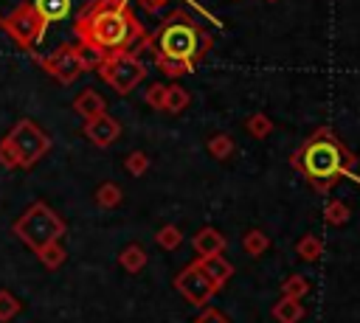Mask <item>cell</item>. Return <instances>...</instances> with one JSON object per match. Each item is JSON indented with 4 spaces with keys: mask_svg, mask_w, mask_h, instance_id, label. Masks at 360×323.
<instances>
[{
    "mask_svg": "<svg viewBox=\"0 0 360 323\" xmlns=\"http://www.w3.org/2000/svg\"><path fill=\"white\" fill-rule=\"evenodd\" d=\"M270 3H276V0H270Z\"/></svg>",
    "mask_w": 360,
    "mask_h": 323,
    "instance_id": "cell-30",
    "label": "cell"
},
{
    "mask_svg": "<svg viewBox=\"0 0 360 323\" xmlns=\"http://www.w3.org/2000/svg\"><path fill=\"white\" fill-rule=\"evenodd\" d=\"M307 292H309V281H307L304 272H292V275H287V278L281 281V295H287V298L301 301Z\"/></svg>",
    "mask_w": 360,
    "mask_h": 323,
    "instance_id": "cell-22",
    "label": "cell"
},
{
    "mask_svg": "<svg viewBox=\"0 0 360 323\" xmlns=\"http://www.w3.org/2000/svg\"><path fill=\"white\" fill-rule=\"evenodd\" d=\"M51 149V138L28 118H20L6 138L0 140V166L3 169H31Z\"/></svg>",
    "mask_w": 360,
    "mask_h": 323,
    "instance_id": "cell-5",
    "label": "cell"
},
{
    "mask_svg": "<svg viewBox=\"0 0 360 323\" xmlns=\"http://www.w3.org/2000/svg\"><path fill=\"white\" fill-rule=\"evenodd\" d=\"M188 104H191V93H188L186 87H180V84H166L163 112H172V115H177V112H183Z\"/></svg>",
    "mask_w": 360,
    "mask_h": 323,
    "instance_id": "cell-16",
    "label": "cell"
},
{
    "mask_svg": "<svg viewBox=\"0 0 360 323\" xmlns=\"http://www.w3.org/2000/svg\"><path fill=\"white\" fill-rule=\"evenodd\" d=\"M22 312V301L11 289H0V323H11Z\"/></svg>",
    "mask_w": 360,
    "mask_h": 323,
    "instance_id": "cell-23",
    "label": "cell"
},
{
    "mask_svg": "<svg viewBox=\"0 0 360 323\" xmlns=\"http://www.w3.org/2000/svg\"><path fill=\"white\" fill-rule=\"evenodd\" d=\"M295 253L301 261H318L323 256V239L315 236V233H304L295 244Z\"/></svg>",
    "mask_w": 360,
    "mask_h": 323,
    "instance_id": "cell-19",
    "label": "cell"
},
{
    "mask_svg": "<svg viewBox=\"0 0 360 323\" xmlns=\"http://www.w3.org/2000/svg\"><path fill=\"white\" fill-rule=\"evenodd\" d=\"M267 247H270V236H267L264 230H259V228H250V230L242 236V250H245L248 256H253V258L264 256Z\"/></svg>",
    "mask_w": 360,
    "mask_h": 323,
    "instance_id": "cell-18",
    "label": "cell"
},
{
    "mask_svg": "<svg viewBox=\"0 0 360 323\" xmlns=\"http://www.w3.org/2000/svg\"><path fill=\"white\" fill-rule=\"evenodd\" d=\"M197 264H200V270L211 278V284L217 286V289H222L225 284H228V278L233 275V264L222 256V253H217V256H202V258H194Z\"/></svg>",
    "mask_w": 360,
    "mask_h": 323,
    "instance_id": "cell-12",
    "label": "cell"
},
{
    "mask_svg": "<svg viewBox=\"0 0 360 323\" xmlns=\"http://www.w3.org/2000/svg\"><path fill=\"white\" fill-rule=\"evenodd\" d=\"M124 166H127V171L132 177H143L149 171V154L146 152H129L127 160H124Z\"/></svg>",
    "mask_w": 360,
    "mask_h": 323,
    "instance_id": "cell-27",
    "label": "cell"
},
{
    "mask_svg": "<svg viewBox=\"0 0 360 323\" xmlns=\"http://www.w3.org/2000/svg\"><path fill=\"white\" fill-rule=\"evenodd\" d=\"M146 51H152L155 59H172L194 70L211 51V34L186 8H172L158 31L149 34Z\"/></svg>",
    "mask_w": 360,
    "mask_h": 323,
    "instance_id": "cell-4",
    "label": "cell"
},
{
    "mask_svg": "<svg viewBox=\"0 0 360 323\" xmlns=\"http://www.w3.org/2000/svg\"><path fill=\"white\" fill-rule=\"evenodd\" d=\"M273 317H276L278 323H298V320L304 317V306H301V301L281 295V298L273 303Z\"/></svg>",
    "mask_w": 360,
    "mask_h": 323,
    "instance_id": "cell-15",
    "label": "cell"
},
{
    "mask_svg": "<svg viewBox=\"0 0 360 323\" xmlns=\"http://www.w3.org/2000/svg\"><path fill=\"white\" fill-rule=\"evenodd\" d=\"M73 112H76L79 118L90 121V118L107 112V101H104V95H98L93 87H84V90L73 98Z\"/></svg>",
    "mask_w": 360,
    "mask_h": 323,
    "instance_id": "cell-13",
    "label": "cell"
},
{
    "mask_svg": "<svg viewBox=\"0 0 360 323\" xmlns=\"http://www.w3.org/2000/svg\"><path fill=\"white\" fill-rule=\"evenodd\" d=\"M146 104L152 107V110H163V98H166V84H149V90H146Z\"/></svg>",
    "mask_w": 360,
    "mask_h": 323,
    "instance_id": "cell-28",
    "label": "cell"
},
{
    "mask_svg": "<svg viewBox=\"0 0 360 323\" xmlns=\"http://www.w3.org/2000/svg\"><path fill=\"white\" fill-rule=\"evenodd\" d=\"M98 76L118 93V95H127L132 93L143 79H146V67L143 62L135 56V53H118V56H107L96 65Z\"/></svg>",
    "mask_w": 360,
    "mask_h": 323,
    "instance_id": "cell-8",
    "label": "cell"
},
{
    "mask_svg": "<svg viewBox=\"0 0 360 323\" xmlns=\"http://www.w3.org/2000/svg\"><path fill=\"white\" fill-rule=\"evenodd\" d=\"M194 323H228V317H225L219 309H211V306H208V309H202V312L194 317Z\"/></svg>",
    "mask_w": 360,
    "mask_h": 323,
    "instance_id": "cell-29",
    "label": "cell"
},
{
    "mask_svg": "<svg viewBox=\"0 0 360 323\" xmlns=\"http://www.w3.org/2000/svg\"><path fill=\"white\" fill-rule=\"evenodd\" d=\"M73 8L76 0H0V28L14 45L34 53L48 25L68 20Z\"/></svg>",
    "mask_w": 360,
    "mask_h": 323,
    "instance_id": "cell-3",
    "label": "cell"
},
{
    "mask_svg": "<svg viewBox=\"0 0 360 323\" xmlns=\"http://www.w3.org/2000/svg\"><path fill=\"white\" fill-rule=\"evenodd\" d=\"M205 146H208V154H211L214 160H222V163H225V160H228V157L236 152V143H233V138H231V135H225V132H217V135H211Z\"/></svg>",
    "mask_w": 360,
    "mask_h": 323,
    "instance_id": "cell-20",
    "label": "cell"
},
{
    "mask_svg": "<svg viewBox=\"0 0 360 323\" xmlns=\"http://www.w3.org/2000/svg\"><path fill=\"white\" fill-rule=\"evenodd\" d=\"M191 247H194L197 258H202V256H217V253H222V250L228 247V239H225L217 228L205 225V228H200V230L191 236Z\"/></svg>",
    "mask_w": 360,
    "mask_h": 323,
    "instance_id": "cell-11",
    "label": "cell"
},
{
    "mask_svg": "<svg viewBox=\"0 0 360 323\" xmlns=\"http://www.w3.org/2000/svg\"><path fill=\"white\" fill-rule=\"evenodd\" d=\"M349 216H352V211H349V205L340 202V199H329L326 208H323V219H326V225H332V228H335V225H346Z\"/></svg>",
    "mask_w": 360,
    "mask_h": 323,
    "instance_id": "cell-26",
    "label": "cell"
},
{
    "mask_svg": "<svg viewBox=\"0 0 360 323\" xmlns=\"http://www.w3.org/2000/svg\"><path fill=\"white\" fill-rule=\"evenodd\" d=\"M245 129H248V135H253L256 140H262V138H267V135L273 132V121H270V115H264V112H253V115L245 121Z\"/></svg>",
    "mask_w": 360,
    "mask_h": 323,
    "instance_id": "cell-25",
    "label": "cell"
},
{
    "mask_svg": "<svg viewBox=\"0 0 360 323\" xmlns=\"http://www.w3.org/2000/svg\"><path fill=\"white\" fill-rule=\"evenodd\" d=\"M37 62H39V67L51 76V79H56L59 84H73L84 70H90V67H96L98 65V56H93L90 51H84L82 45H70V42H65V45H59L56 51H51V53H45V56H39V53H31Z\"/></svg>",
    "mask_w": 360,
    "mask_h": 323,
    "instance_id": "cell-7",
    "label": "cell"
},
{
    "mask_svg": "<svg viewBox=\"0 0 360 323\" xmlns=\"http://www.w3.org/2000/svg\"><path fill=\"white\" fill-rule=\"evenodd\" d=\"M37 258H39V264H42L45 270H59V267L65 264V258H68V250H65L59 242H51V244H45L42 250H37Z\"/></svg>",
    "mask_w": 360,
    "mask_h": 323,
    "instance_id": "cell-21",
    "label": "cell"
},
{
    "mask_svg": "<svg viewBox=\"0 0 360 323\" xmlns=\"http://www.w3.org/2000/svg\"><path fill=\"white\" fill-rule=\"evenodd\" d=\"M96 205L98 208H104V211H112V208H118L121 205V199H124V191H121V185L118 183H101L98 188H96Z\"/></svg>",
    "mask_w": 360,
    "mask_h": 323,
    "instance_id": "cell-17",
    "label": "cell"
},
{
    "mask_svg": "<svg viewBox=\"0 0 360 323\" xmlns=\"http://www.w3.org/2000/svg\"><path fill=\"white\" fill-rule=\"evenodd\" d=\"M82 132H84V138H87L93 146L107 149V146H112V143L118 140V135H121V124H118L112 115L101 112V115L84 121V129H82Z\"/></svg>",
    "mask_w": 360,
    "mask_h": 323,
    "instance_id": "cell-10",
    "label": "cell"
},
{
    "mask_svg": "<svg viewBox=\"0 0 360 323\" xmlns=\"http://www.w3.org/2000/svg\"><path fill=\"white\" fill-rule=\"evenodd\" d=\"M149 261V253L141 247V244H127L121 253H118V264L129 272V275H138Z\"/></svg>",
    "mask_w": 360,
    "mask_h": 323,
    "instance_id": "cell-14",
    "label": "cell"
},
{
    "mask_svg": "<svg viewBox=\"0 0 360 323\" xmlns=\"http://www.w3.org/2000/svg\"><path fill=\"white\" fill-rule=\"evenodd\" d=\"M354 154L343 146L332 126H318L292 154L290 166L318 191L329 194L340 177H349L354 169Z\"/></svg>",
    "mask_w": 360,
    "mask_h": 323,
    "instance_id": "cell-2",
    "label": "cell"
},
{
    "mask_svg": "<svg viewBox=\"0 0 360 323\" xmlns=\"http://www.w3.org/2000/svg\"><path fill=\"white\" fill-rule=\"evenodd\" d=\"M155 244L163 247V250H177L183 244V230L177 225H163L158 233H155Z\"/></svg>",
    "mask_w": 360,
    "mask_h": 323,
    "instance_id": "cell-24",
    "label": "cell"
},
{
    "mask_svg": "<svg viewBox=\"0 0 360 323\" xmlns=\"http://www.w3.org/2000/svg\"><path fill=\"white\" fill-rule=\"evenodd\" d=\"M11 230H14V236H17L22 244H28V247L37 253V250H42L45 244L59 242L68 228H65V219H62L48 202L37 199V202H31V205L22 211V216L14 222Z\"/></svg>",
    "mask_w": 360,
    "mask_h": 323,
    "instance_id": "cell-6",
    "label": "cell"
},
{
    "mask_svg": "<svg viewBox=\"0 0 360 323\" xmlns=\"http://www.w3.org/2000/svg\"><path fill=\"white\" fill-rule=\"evenodd\" d=\"M73 34L84 51L107 59L118 53H141L149 48V34L132 14L127 0H93L73 22Z\"/></svg>",
    "mask_w": 360,
    "mask_h": 323,
    "instance_id": "cell-1",
    "label": "cell"
},
{
    "mask_svg": "<svg viewBox=\"0 0 360 323\" xmlns=\"http://www.w3.org/2000/svg\"><path fill=\"white\" fill-rule=\"evenodd\" d=\"M174 289L191 303V306H205L211 298H214V292H217V286L211 284V278L200 270V264L197 261H191V264H186L177 275H174Z\"/></svg>",
    "mask_w": 360,
    "mask_h": 323,
    "instance_id": "cell-9",
    "label": "cell"
}]
</instances>
